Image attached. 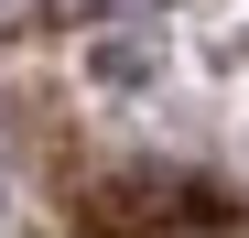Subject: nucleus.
Wrapping results in <instances>:
<instances>
[]
</instances>
